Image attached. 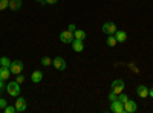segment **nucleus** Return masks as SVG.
I'll return each instance as SVG.
<instances>
[{
    "mask_svg": "<svg viewBox=\"0 0 153 113\" xmlns=\"http://www.w3.org/2000/svg\"><path fill=\"white\" fill-rule=\"evenodd\" d=\"M6 90H8V93L11 95V96H20V84L17 83V81H11V83H8V86H6Z\"/></svg>",
    "mask_w": 153,
    "mask_h": 113,
    "instance_id": "1",
    "label": "nucleus"
},
{
    "mask_svg": "<svg viewBox=\"0 0 153 113\" xmlns=\"http://www.w3.org/2000/svg\"><path fill=\"white\" fill-rule=\"evenodd\" d=\"M23 67H25V66H23V63H22L20 60H14V61H11L9 70H11L12 75H19V73H22Z\"/></svg>",
    "mask_w": 153,
    "mask_h": 113,
    "instance_id": "2",
    "label": "nucleus"
},
{
    "mask_svg": "<svg viewBox=\"0 0 153 113\" xmlns=\"http://www.w3.org/2000/svg\"><path fill=\"white\" fill-rule=\"evenodd\" d=\"M124 87H126V84H124V81L121 78L112 81V92H115L117 95H120L121 92H124Z\"/></svg>",
    "mask_w": 153,
    "mask_h": 113,
    "instance_id": "3",
    "label": "nucleus"
},
{
    "mask_svg": "<svg viewBox=\"0 0 153 113\" xmlns=\"http://www.w3.org/2000/svg\"><path fill=\"white\" fill-rule=\"evenodd\" d=\"M101 31H103L106 35H113L115 32H117V24H115L113 21H106L103 24V28H101Z\"/></svg>",
    "mask_w": 153,
    "mask_h": 113,
    "instance_id": "4",
    "label": "nucleus"
},
{
    "mask_svg": "<svg viewBox=\"0 0 153 113\" xmlns=\"http://www.w3.org/2000/svg\"><path fill=\"white\" fill-rule=\"evenodd\" d=\"M16 112L17 113H23V112H26V107H28V103H26V99L22 98V96H17V101H16Z\"/></svg>",
    "mask_w": 153,
    "mask_h": 113,
    "instance_id": "5",
    "label": "nucleus"
},
{
    "mask_svg": "<svg viewBox=\"0 0 153 113\" xmlns=\"http://www.w3.org/2000/svg\"><path fill=\"white\" fill-rule=\"evenodd\" d=\"M60 40L65 43V44H71V43L74 41V32H71L69 29L63 31V32L60 34Z\"/></svg>",
    "mask_w": 153,
    "mask_h": 113,
    "instance_id": "6",
    "label": "nucleus"
},
{
    "mask_svg": "<svg viewBox=\"0 0 153 113\" xmlns=\"http://www.w3.org/2000/svg\"><path fill=\"white\" fill-rule=\"evenodd\" d=\"M52 66L57 69V70H65L66 69V61H65V58L63 57H55L54 60H52Z\"/></svg>",
    "mask_w": 153,
    "mask_h": 113,
    "instance_id": "7",
    "label": "nucleus"
},
{
    "mask_svg": "<svg viewBox=\"0 0 153 113\" xmlns=\"http://www.w3.org/2000/svg\"><path fill=\"white\" fill-rule=\"evenodd\" d=\"M138 112V103L129 99L127 103H124V113H136Z\"/></svg>",
    "mask_w": 153,
    "mask_h": 113,
    "instance_id": "8",
    "label": "nucleus"
},
{
    "mask_svg": "<svg viewBox=\"0 0 153 113\" xmlns=\"http://www.w3.org/2000/svg\"><path fill=\"white\" fill-rule=\"evenodd\" d=\"M110 110H112L113 113H124V104L120 103L118 99H117V101H112V104H110Z\"/></svg>",
    "mask_w": 153,
    "mask_h": 113,
    "instance_id": "9",
    "label": "nucleus"
},
{
    "mask_svg": "<svg viewBox=\"0 0 153 113\" xmlns=\"http://www.w3.org/2000/svg\"><path fill=\"white\" fill-rule=\"evenodd\" d=\"M136 95L139 98H147L149 96V87L141 84V86H138V89H136Z\"/></svg>",
    "mask_w": 153,
    "mask_h": 113,
    "instance_id": "10",
    "label": "nucleus"
},
{
    "mask_svg": "<svg viewBox=\"0 0 153 113\" xmlns=\"http://www.w3.org/2000/svg\"><path fill=\"white\" fill-rule=\"evenodd\" d=\"M71 44H72V49H74L75 52H83V51H84V43H83L81 40H75V38H74V41H72Z\"/></svg>",
    "mask_w": 153,
    "mask_h": 113,
    "instance_id": "11",
    "label": "nucleus"
},
{
    "mask_svg": "<svg viewBox=\"0 0 153 113\" xmlns=\"http://www.w3.org/2000/svg\"><path fill=\"white\" fill-rule=\"evenodd\" d=\"M74 38L84 41V40L87 38V34H86V31H83V29H75V31H74Z\"/></svg>",
    "mask_w": 153,
    "mask_h": 113,
    "instance_id": "12",
    "label": "nucleus"
},
{
    "mask_svg": "<svg viewBox=\"0 0 153 113\" xmlns=\"http://www.w3.org/2000/svg\"><path fill=\"white\" fill-rule=\"evenodd\" d=\"M22 5H23L22 0H9L8 9H11V11H19V9L22 8Z\"/></svg>",
    "mask_w": 153,
    "mask_h": 113,
    "instance_id": "13",
    "label": "nucleus"
},
{
    "mask_svg": "<svg viewBox=\"0 0 153 113\" xmlns=\"http://www.w3.org/2000/svg\"><path fill=\"white\" fill-rule=\"evenodd\" d=\"M113 35H115V38H117L118 43H126V40H127V34L124 31H118L117 29V32H115Z\"/></svg>",
    "mask_w": 153,
    "mask_h": 113,
    "instance_id": "14",
    "label": "nucleus"
},
{
    "mask_svg": "<svg viewBox=\"0 0 153 113\" xmlns=\"http://www.w3.org/2000/svg\"><path fill=\"white\" fill-rule=\"evenodd\" d=\"M11 70H9V67H2L0 66V80H3V81H6L9 77H11Z\"/></svg>",
    "mask_w": 153,
    "mask_h": 113,
    "instance_id": "15",
    "label": "nucleus"
},
{
    "mask_svg": "<svg viewBox=\"0 0 153 113\" xmlns=\"http://www.w3.org/2000/svg\"><path fill=\"white\" fill-rule=\"evenodd\" d=\"M31 80H32V83H40L42 80H43V73H42V70H34L32 72V75H31Z\"/></svg>",
    "mask_w": 153,
    "mask_h": 113,
    "instance_id": "16",
    "label": "nucleus"
},
{
    "mask_svg": "<svg viewBox=\"0 0 153 113\" xmlns=\"http://www.w3.org/2000/svg\"><path fill=\"white\" fill-rule=\"evenodd\" d=\"M106 44H107L109 47H115V46L118 44L117 38H115V35H107V40H106Z\"/></svg>",
    "mask_w": 153,
    "mask_h": 113,
    "instance_id": "17",
    "label": "nucleus"
},
{
    "mask_svg": "<svg viewBox=\"0 0 153 113\" xmlns=\"http://www.w3.org/2000/svg\"><path fill=\"white\" fill-rule=\"evenodd\" d=\"M40 63H42V66H46V67H48V66L52 64V60H51L48 55H43V57H42V60H40Z\"/></svg>",
    "mask_w": 153,
    "mask_h": 113,
    "instance_id": "18",
    "label": "nucleus"
},
{
    "mask_svg": "<svg viewBox=\"0 0 153 113\" xmlns=\"http://www.w3.org/2000/svg\"><path fill=\"white\" fill-rule=\"evenodd\" d=\"M0 66H2V67H9L11 66V60L8 57H2V58H0Z\"/></svg>",
    "mask_w": 153,
    "mask_h": 113,
    "instance_id": "19",
    "label": "nucleus"
},
{
    "mask_svg": "<svg viewBox=\"0 0 153 113\" xmlns=\"http://www.w3.org/2000/svg\"><path fill=\"white\" fill-rule=\"evenodd\" d=\"M118 101L124 104V103H127V101H129V96H127V95H126L124 92H121V93L118 95Z\"/></svg>",
    "mask_w": 153,
    "mask_h": 113,
    "instance_id": "20",
    "label": "nucleus"
},
{
    "mask_svg": "<svg viewBox=\"0 0 153 113\" xmlns=\"http://www.w3.org/2000/svg\"><path fill=\"white\" fill-rule=\"evenodd\" d=\"M8 5H9V0H0V11L8 9Z\"/></svg>",
    "mask_w": 153,
    "mask_h": 113,
    "instance_id": "21",
    "label": "nucleus"
},
{
    "mask_svg": "<svg viewBox=\"0 0 153 113\" xmlns=\"http://www.w3.org/2000/svg\"><path fill=\"white\" fill-rule=\"evenodd\" d=\"M3 112H5V113H16V107H14V106H6V107L3 109Z\"/></svg>",
    "mask_w": 153,
    "mask_h": 113,
    "instance_id": "22",
    "label": "nucleus"
},
{
    "mask_svg": "<svg viewBox=\"0 0 153 113\" xmlns=\"http://www.w3.org/2000/svg\"><path fill=\"white\" fill-rule=\"evenodd\" d=\"M117 99H118V95L115 93V92H110V93H109V101H110V103H112V101H117Z\"/></svg>",
    "mask_w": 153,
    "mask_h": 113,
    "instance_id": "23",
    "label": "nucleus"
},
{
    "mask_svg": "<svg viewBox=\"0 0 153 113\" xmlns=\"http://www.w3.org/2000/svg\"><path fill=\"white\" fill-rule=\"evenodd\" d=\"M6 106H8V101H6V99H5V98H0V109H2V110H3V109H5Z\"/></svg>",
    "mask_w": 153,
    "mask_h": 113,
    "instance_id": "24",
    "label": "nucleus"
},
{
    "mask_svg": "<svg viewBox=\"0 0 153 113\" xmlns=\"http://www.w3.org/2000/svg\"><path fill=\"white\" fill-rule=\"evenodd\" d=\"M16 81H17L19 84H22V83L25 81V77H23L22 73H19V75H16Z\"/></svg>",
    "mask_w": 153,
    "mask_h": 113,
    "instance_id": "25",
    "label": "nucleus"
},
{
    "mask_svg": "<svg viewBox=\"0 0 153 113\" xmlns=\"http://www.w3.org/2000/svg\"><path fill=\"white\" fill-rule=\"evenodd\" d=\"M57 2H58V0H45L43 3H48V5H55Z\"/></svg>",
    "mask_w": 153,
    "mask_h": 113,
    "instance_id": "26",
    "label": "nucleus"
},
{
    "mask_svg": "<svg viewBox=\"0 0 153 113\" xmlns=\"http://www.w3.org/2000/svg\"><path fill=\"white\" fill-rule=\"evenodd\" d=\"M68 29H69L71 32H74V31H75L76 28H75V24H72V23H71V24H69V28H68Z\"/></svg>",
    "mask_w": 153,
    "mask_h": 113,
    "instance_id": "27",
    "label": "nucleus"
},
{
    "mask_svg": "<svg viewBox=\"0 0 153 113\" xmlns=\"http://www.w3.org/2000/svg\"><path fill=\"white\" fill-rule=\"evenodd\" d=\"M149 96L153 98V87H152V89H149Z\"/></svg>",
    "mask_w": 153,
    "mask_h": 113,
    "instance_id": "28",
    "label": "nucleus"
},
{
    "mask_svg": "<svg viewBox=\"0 0 153 113\" xmlns=\"http://www.w3.org/2000/svg\"><path fill=\"white\" fill-rule=\"evenodd\" d=\"M3 83H5L3 80H0V90H3V87H5V86H3Z\"/></svg>",
    "mask_w": 153,
    "mask_h": 113,
    "instance_id": "29",
    "label": "nucleus"
},
{
    "mask_svg": "<svg viewBox=\"0 0 153 113\" xmlns=\"http://www.w3.org/2000/svg\"><path fill=\"white\" fill-rule=\"evenodd\" d=\"M35 2H40V3H43V2H45V0H35Z\"/></svg>",
    "mask_w": 153,
    "mask_h": 113,
    "instance_id": "30",
    "label": "nucleus"
}]
</instances>
